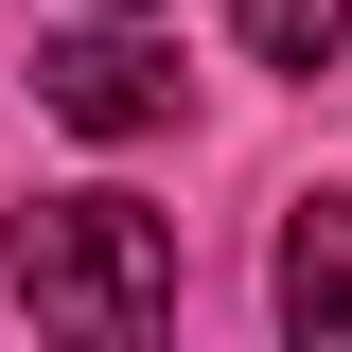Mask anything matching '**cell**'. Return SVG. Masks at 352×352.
Masks as SVG:
<instances>
[{
    "label": "cell",
    "instance_id": "5b68a950",
    "mask_svg": "<svg viewBox=\"0 0 352 352\" xmlns=\"http://www.w3.org/2000/svg\"><path fill=\"white\" fill-rule=\"evenodd\" d=\"M106 18H159V0H106Z\"/></svg>",
    "mask_w": 352,
    "mask_h": 352
},
{
    "label": "cell",
    "instance_id": "277c9868",
    "mask_svg": "<svg viewBox=\"0 0 352 352\" xmlns=\"http://www.w3.org/2000/svg\"><path fill=\"white\" fill-rule=\"evenodd\" d=\"M247 53L264 71H335L352 53V0H247Z\"/></svg>",
    "mask_w": 352,
    "mask_h": 352
},
{
    "label": "cell",
    "instance_id": "7a4b0ae2",
    "mask_svg": "<svg viewBox=\"0 0 352 352\" xmlns=\"http://www.w3.org/2000/svg\"><path fill=\"white\" fill-rule=\"evenodd\" d=\"M36 106L71 141H141V124H176V53L159 36H53L36 53Z\"/></svg>",
    "mask_w": 352,
    "mask_h": 352
},
{
    "label": "cell",
    "instance_id": "6da1fadb",
    "mask_svg": "<svg viewBox=\"0 0 352 352\" xmlns=\"http://www.w3.org/2000/svg\"><path fill=\"white\" fill-rule=\"evenodd\" d=\"M18 300L71 335H159L176 317V212L141 194H36L18 212Z\"/></svg>",
    "mask_w": 352,
    "mask_h": 352
},
{
    "label": "cell",
    "instance_id": "3957f363",
    "mask_svg": "<svg viewBox=\"0 0 352 352\" xmlns=\"http://www.w3.org/2000/svg\"><path fill=\"white\" fill-rule=\"evenodd\" d=\"M282 335L317 352L352 335V194H300V229H282Z\"/></svg>",
    "mask_w": 352,
    "mask_h": 352
}]
</instances>
